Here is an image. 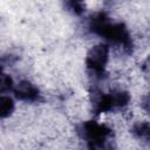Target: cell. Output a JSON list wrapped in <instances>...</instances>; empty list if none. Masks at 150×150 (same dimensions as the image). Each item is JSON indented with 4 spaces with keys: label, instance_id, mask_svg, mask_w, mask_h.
I'll use <instances>...</instances> for the list:
<instances>
[{
    "label": "cell",
    "instance_id": "cell-3",
    "mask_svg": "<svg viewBox=\"0 0 150 150\" xmlns=\"http://www.w3.org/2000/svg\"><path fill=\"white\" fill-rule=\"evenodd\" d=\"M14 96L23 102H35L40 98L39 88L27 80H22L18 83H14V88L12 90Z\"/></svg>",
    "mask_w": 150,
    "mask_h": 150
},
{
    "label": "cell",
    "instance_id": "cell-4",
    "mask_svg": "<svg viewBox=\"0 0 150 150\" xmlns=\"http://www.w3.org/2000/svg\"><path fill=\"white\" fill-rule=\"evenodd\" d=\"M15 110V102L13 97L6 94L0 95V118L9 117Z\"/></svg>",
    "mask_w": 150,
    "mask_h": 150
},
{
    "label": "cell",
    "instance_id": "cell-2",
    "mask_svg": "<svg viewBox=\"0 0 150 150\" xmlns=\"http://www.w3.org/2000/svg\"><path fill=\"white\" fill-rule=\"evenodd\" d=\"M110 47L108 43H97L93 46L86 55V66L95 80H103L107 76L105 68L109 61Z\"/></svg>",
    "mask_w": 150,
    "mask_h": 150
},
{
    "label": "cell",
    "instance_id": "cell-1",
    "mask_svg": "<svg viewBox=\"0 0 150 150\" xmlns=\"http://www.w3.org/2000/svg\"><path fill=\"white\" fill-rule=\"evenodd\" d=\"M77 132L86 142L88 150H114L111 129L95 121H86L79 125Z\"/></svg>",
    "mask_w": 150,
    "mask_h": 150
},
{
    "label": "cell",
    "instance_id": "cell-7",
    "mask_svg": "<svg viewBox=\"0 0 150 150\" xmlns=\"http://www.w3.org/2000/svg\"><path fill=\"white\" fill-rule=\"evenodd\" d=\"M66 7L68 8L69 12H71L75 15H81L86 9V6L81 1H68L66 2Z\"/></svg>",
    "mask_w": 150,
    "mask_h": 150
},
{
    "label": "cell",
    "instance_id": "cell-5",
    "mask_svg": "<svg viewBox=\"0 0 150 150\" xmlns=\"http://www.w3.org/2000/svg\"><path fill=\"white\" fill-rule=\"evenodd\" d=\"M131 132L141 141L148 142L149 141V135H150V127L149 122L146 121H139L132 125Z\"/></svg>",
    "mask_w": 150,
    "mask_h": 150
},
{
    "label": "cell",
    "instance_id": "cell-6",
    "mask_svg": "<svg viewBox=\"0 0 150 150\" xmlns=\"http://www.w3.org/2000/svg\"><path fill=\"white\" fill-rule=\"evenodd\" d=\"M14 88V82L13 79L4 73L2 66L0 64V93H7V91H12Z\"/></svg>",
    "mask_w": 150,
    "mask_h": 150
}]
</instances>
